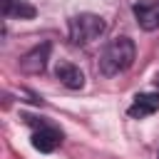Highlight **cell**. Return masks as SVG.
Returning a JSON list of instances; mask_svg holds the SVG:
<instances>
[{
    "mask_svg": "<svg viewBox=\"0 0 159 159\" xmlns=\"http://www.w3.org/2000/svg\"><path fill=\"white\" fill-rule=\"evenodd\" d=\"M104 20L94 12H80L70 20V40L72 45H89L104 32Z\"/></svg>",
    "mask_w": 159,
    "mask_h": 159,
    "instance_id": "cell-2",
    "label": "cell"
},
{
    "mask_svg": "<svg viewBox=\"0 0 159 159\" xmlns=\"http://www.w3.org/2000/svg\"><path fill=\"white\" fill-rule=\"evenodd\" d=\"M129 117L134 119H144L154 112H159V92H139L134 97V102L129 104Z\"/></svg>",
    "mask_w": 159,
    "mask_h": 159,
    "instance_id": "cell-4",
    "label": "cell"
},
{
    "mask_svg": "<svg viewBox=\"0 0 159 159\" xmlns=\"http://www.w3.org/2000/svg\"><path fill=\"white\" fill-rule=\"evenodd\" d=\"M60 142H62V134H60L57 129H52V127H40V129L32 134V147H35L37 152H45V154L55 152Z\"/></svg>",
    "mask_w": 159,
    "mask_h": 159,
    "instance_id": "cell-7",
    "label": "cell"
},
{
    "mask_svg": "<svg viewBox=\"0 0 159 159\" xmlns=\"http://www.w3.org/2000/svg\"><path fill=\"white\" fill-rule=\"evenodd\" d=\"M0 7H2V17H12V20H30L37 15L35 5L27 0H2Z\"/></svg>",
    "mask_w": 159,
    "mask_h": 159,
    "instance_id": "cell-8",
    "label": "cell"
},
{
    "mask_svg": "<svg viewBox=\"0 0 159 159\" xmlns=\"http://www.w3.org/2000/svg\"><path fill=\"white\" fill-rule=\"evenodd\" d=\"M55 75H57V80H60L65 87H70V89H82V87H84V75H82V70H80L77 65H72V62H57Z\"/></svg>",
    "mask_w": 159,
    "mask_h": 159,
    "instance_id": "cell-6",
    "label": "cell"
},
{
    "mask_svg": "<svg viewBox=\"0 0 159 159\" xmlns=\"http://www.w3.org/2000/svg\"><path fill=\"white\" fill-rule=\"evenodd\" d=\"M134 55H137V47L129 37H114L99 55V72L104 77H114L132 67Z\"/></svg>",
    "mask_w": 159,
    "mask_h": 159,
    "instance_id": "cell-1",
    "label": "cell"
},
{
    "mask_svg": "<svg viewBox=\"0 0 159 159\" xmlns=\"http://www.w3.org/2000/svg\"><path fill=\"white\" fill-rule=\"evenodd\" d=\"M157 87H159V75H157Z\"/></svg>",
    "mask_w": 159,
    "mask_h": 159,
    "instance_id": "cell-9",
    "label": "cell"
},
{
    "mask_svg": "<svg viewBox=\"0 0 159 159\" xmlns=\"http://www.w3.org/2000/svg\"><path fill=\"white\" fill-rule=\"evenodd\" d=\"M134 17L142 30L152 32L159 27V0H144L134 5Z\"/></svg>",
    "mask_w": 159,
    "mask_h": 159,
    "instance_id": "cell-5",
    "label": "cell"
},
{
    "mask_svg": "<svg viewBox=\"0 0 159 159\" xmlns=\"http://www.w3.org/2000/svg\"><path fill=\"white\" fill-rule=\"evenodd\" d=\"M157 159H159V152H157Z\"/></svg>",
    "mask_w": 159,
    "mask_h": 159,
    "instance_id": "cell-10",
    "label": "cell"
},
{
    "mask_svg": "<svg viewBox=\"0 0 159 159\" xmlns=\"http://www.w3.org/2000/svg\"><path fill=\"white\" fill-rule=\"evenodd\" d=\"M50 50H52V45H50V42H42V45H37V47H32L30 52H25V55L20 57V72H25V75H40V72L47 67Z\"/></svg>",
    "mask_w": 159,
    "mask_h": 159,
    "instance_id": "cell-3",
    "label": "cell"
}]
</instances>
